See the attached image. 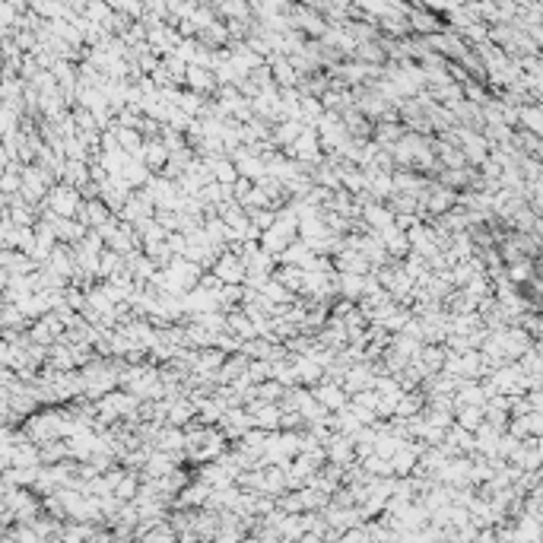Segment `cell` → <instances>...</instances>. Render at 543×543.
Listing matches in <instances>:
<instances>
[{
	"label": "cell",
	"mask_w": 543,
	"mask_h": 543,
	"mask_svg": "<svg viewBox=\"0 0 543 543\" xmlns=\"http://www.w3.org/2000/svg\"><path fill=\"white\" fill-rule=\"evenodd\" d=\"M245 543H264V540H245Z\"/></svg>",
	"instance_id": "obj_1"
}]
</instances>
